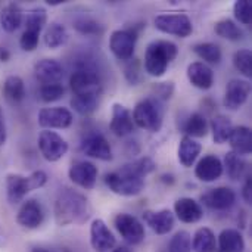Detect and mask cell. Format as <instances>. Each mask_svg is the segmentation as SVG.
<instances>
[{"mask_svg":"<svg viewBox=\"0 0 252 252\" xmlns=\"http://www.w3.org/2000/svg\"><path fill=\"white\" fill-rule=\"evenodd\" d=\"M233 65L235 68L247 78L252 75V53L250 49H239L233 55Z\"/></svg>","mask_w":252,"mask_h":252,"instance_id":"ab89813d","label":"cell"},{"mask_svg":"<svg viewBox=\"0 0 252 252\" xmlns=\"http://www.w3.org/2000/svg\"><path fill=\"white\" fill-rule=\"evenodd\" d=\"M34 75L41 84H56L63 78V66L56 59H41L34 65Z\"/></svg>","mask_w":252,"mask_h":252,"instance_id":"ac0fdd59","label":"cell"},{"mask_svg":"<svg viewBox=\"0 0 252 252\" xmlns=\"http://www.w3.org/2000/svg\"><path fill=\"white\" fill-rule=\"evenodd\" d=\"M152 92H154V96L157 100L162 102V100H168L173 93H174V83L173 81H168V83H157L154 87H152Z\"/></svg>","mask_w":252,"mask_h":252,"instance_id":"bcb514c9","label":"cell"},{"mask_svg":"<svg viewBox=\"0 0 252 252\" xmlns=\"http://www.w3.org/2000/svg\"><path fill=\"white\" fill-rule=\"evenodd\" d=\"M46 3L50 4V6H58V4H63L65 1L63 0H47Z\"/></svg>","mask_w":252,"mask_h":252,"instance_id":"f907efd6","label":"cell"},{"mask_svg":"<svg viewBox=\"0 0 252 252\" xmlns=\"http://www.w3.org/2000/svg\"><path fill=\"white\" fill-rule=\"evenodd\" d=\"M223 173H224L223 162L216 155H205L204 158H201L198 161V164L195 167L196 179H199L201 182H205V183L219 180L223 176Z\"/></svg>","mask_w":252,"mask_h":252,"instance_id":"ffe728a7","label":"cell"},{"mask_svg":"<svg viewBox=\"0 0 252 252\" xmlns=\"http://www.w3.org/2000/svg\"><path fill=\"white\" fill-rule=\"evenodd\" d=\"M69 87L74 93V96H83V94H93L100 96L102 94V80L97 72V69L90 63H80L75 71H72L69 77Z\"/></svg>","mask_w":252,"mask_h":252,"instance_id":"5b68a950","label":"cell"},{"mask_svg":"<svg viewBox=\"0 0 252 252\" xmlns=\"http://www.w3.org/2000/svg\"><path fill=\"white\" fill-rule=\"evenodd\" d=\"M65 93V87L61 84V83H56V84H41L37 94L38 97L46 102V103H50V102H56L59 100Z\"/></svg>","mask_w":252,"mask_h":252,"instance_id":"b9f144b4","label":"cell"},{"mask_svg":"<svg viewBox=\"0 0 252 252\" xmlns=\"http://www.w3.org/2000/svg\"><path fill=\"white\" fill-rule=\"evenodd\" d=\"M44 44L49 49H58L61 46H63L68 40V31L66 28L59 24V22H52L50 25H47L44 35H43Z\"/></svg>","mask_w":252,"mask_h":252,"instance_id":"836d02e7","label":"cell"},{"mask_svg":"<svg viewBox=\"0 0 252 252\" xmlns=\"http://www.w3.org/2000/svg\"><path fill=\"white\" fill-rule=\"evenodd\" d=\"M97 174H99L97 167L89 161H75L68 170L69 180L74 185H77L86 190H90L94 188V185L97 182Z\"/></svg>","mask_w":252,"mask_h":252,"instance_id":"5bb4252c","label":"cell"},{"mask_svg":"<svg viewBox=\"0 0 252 252\" xmlns=\"http://www.w3.org/2000/svg\"><path fill=\"white\" fill-rule=\"evenodd\" d=\"M201 202L213 211H227L236 202V193L227 186L210 189L201 196Z\"/></svg>","mask_w":252,"mask_h":252,"instance_id":"9a60e30c","label":"cell"},{"mask_svg":"<svg viewBox=\"0 0 252 252\" xmlns=\"http://www.w3.org/2000/svg\"><path fill=\"white\" fill-rule=\"evenodd\" d=\"M37 145H38V151H40L41 157L49 162H56V161L62 159L68 152L66 140L61 134H58L56 131H52V130L40 131Z\"/></svg>","mask_w":252,"mask_h":252,"instance_id":"ba28073f","label":"cell"},{"mask_svg":"<svg viewBox=\"0 0 252 252\" xmlns=\"http://www.w3.org/2000/svg\"><path fill=\"white\" fill-rule=\"evenodd\" d=\"M80 151L84 155H87L90 158L100 159V161L112 159V148H111L108 139L97 131H90L81 139Z\"/></svg>","mask_w":252,"mask_h":252,"instance_id":"8fae6325","label":"cell"},{"mask_svg":"<svg viewBox=\"0 0 252 252\" xmlns=\"http://www.w3.org/2000/svg\"><path fill=\"white\" fill-rule=\"evenodd\" d=\"M38 126L43 127L44 130H52V128H68L72 121V112L66 108L62 106H53V108H43L40 109L37 115Z\"/></svg>","mask_w":252,"mask_h":252,"instance_id":"7c38bea8","label":"cell"},{"mask_svg":"<svg viewBox=\"0 0 252 252\" xmlns=\"http://www.w3.org/2000/svg\"><path fill=\"white\" fill-rule=\"evenodd\" d=\"M201 151H202V146L199 142H196L192 137L185 136L180 140L179 149H177V157H179L180 164L186 168H190L196 162L198 157L201 155Z\"/></svg>","mask_w":252,"mask_h":252,"instance_id":"d4e9b609","label":"cell"},{"mask_svg":"<svg viewBox=\"0 0 252 252\" xmlns=\"http://www.w3.org/2000/svg\"><path fill=\"white\" fill-rule=\"evenodd\" d=\"M168 252H192V236L186 230L177 232L168 242Z\"/></svg>","mask_w":252,"mask_h":252,"instance_id":"60d3db41","label":"cell"},{"mask_svg":"<svg viewBox=\"0 0 252 252\" xmlns=\"http://www.w3.org/2000/svg\"><path fill=\"white\" fill-rule=\"evenodd\" d=\"M155 168H157V164L151 158L143 157V158H139L136 161H131V162L123 165L120 168V171L124 173V174H128V176H133V177L145 180V177L149 176L152 171H155Z\"/></svg>","mask_w":252,"mask_h":252,"instance_id":"1f68e13d","label":"cell"},{"mask_svg":"<svg viewBox=\"0 0 252 252\" xmlns=\"http://www.w3.org/2000/svg\"><path fill=\"white\" fill-rule=\"evenodd\" d=\"M74 28L83 35H100L105 30L103 25L97 19L87 16V15H83L74 19Z\"/></svg>","mask_w":252,"mask_h":252,"instance_id":"f35d334b","label":"cell"},{"mask_svg":"<svg viewBox=\"0 0 252 252\" xmlns=\"http://www.w3.org/2000/svg\"><path fill=\"white\" fill-rule=\"evenodd\" d=\"M143 220L149 229L157 235H168L174 227V214L170 210L159 211H145Z\"/></svg>","mask_w":252,"mask_h":252,"instance_id":"44dd1931","label":"cell"},{"mask_svg":"<svg viewBox=\"0 0 252 252\" xmlns=\"http://www.w3.org/2000/svg\"><path fill=\"white\" fill-rule=\"evenodd\" d=\"M250 93H251V84L247 80H239V78L230 80L226 87L223 103L227 109L236 111L245 105V102L250 97Z\"/></svg>","mask_w":252,"mask_h":252,"instance_id":"e0dca14e","label":"cell"},{"mask_svg":"<svg viewBox=\"0 0 252 252\" xmlns=\"http://www.w3.org/2000/svg\"><path fill=\"white\" fill-rule=\"evenodd\" d=\"M31 252H50L49 250H46V248H43V247H34Z\"/></svg>","mask_w":252,"mask_h":252,"instance_id":"db71d44e","label":"cell"},{"mask_svg":"<svg viewBox=\"0 0 252 252\" xmlns=\"http://www.w3.org/2000/svg\"><path fill=\"white\" fill-rule=\"evenodd\" d=\"M233 13H235V18L241 24L250 25L251 24V1L250 0H238L233 4Z\"/></svg>","mask_w":252,"mask_h":252,"instance_id":"ee69618b","label":"cell"},{"mask_svg":"<svg viewBox=\"0 0 252 252\" xmlns=\"http://www.w3.org/2000/svg\"><path fill=\"white\" fill-rule=\"evenodd\" d=\"M177 55L179 49L173 41L155 40L148 46L145 52L143 68L151 77H162Z\"/></svg>","mask_w":252,"mask_h":252,"instance_id":"7a4b0ae2","label":"cell"},{"mask_svg":"<svg viewBox=\"0 0 252 252\" xmlns=\"http://www.w3.org/2000/svg\"><path fill=\"white\" fill-rule=\"evenodd\" d=\"M242 196H244V201L247 204H251L252 202V179L251 176H247V180H245V185H244V189H242Z\"/></svg>","mask_w":252,"mask_h":252,"instance_id":"7dc6e473","label":"cell"},{"mask_svg":"<svg viewBox=\"0 0 252 252\" xmlns=\"http://www.w3.org/2000/svg\"><path fill=\"white\" fill-rule=\"evenodd\" d=\"M188 78L190 81V84L196 89L201 90H208L213 87L214 84V72L211 69L210 65L198 61V62H192L188 66Z\"/></svg>","mask_w":252,"mask_h":252,"instance_id":"603a6c76","label":"cell"},{"mask_svg":"<svg viewBox=\"0 0 252 252\" xmlns=\"http://www.w3.org/2000/svg\"><path fill=\"white\" fill-rule=\"evenodd\" d=\"M182 130L188 134V137H205L208 134V123L207 118L201 112H193L190 114L183 126Z\"/></svg>","mask_w":252,"mask_h":252,"instance_id":"f1b7e54d","label":"cell"},{"mask_svg":"<svg viewBox=\"0 0 252 252\" xmlns=\"http://www.w3.org/2000/svg\"><path fill=\"white\" fill-rule=\"evenodd\" d=\"M44 221V210L41 204L37 199H27L22 201L18 214H16V223L28 230L38 229Z\"/></svg>","mask_w":252,"mask_h":252,"instance_id":"4fadbf2b","label":"cell"},{"mask_svg":"<svg viewBox=\"0 0 252 252\" xmlns=\"http://www.w3.org/2000/svg\"><path fill=\"white\" fill-rule=\"evenodd\" d=\"M124 77L131 86H137L140 83V80H142V65H140L139 59L133 58V59L127 61V63L124 66Z\"/></svg>","mask_w":252,"mask_h":252,"instance_id":"7bdbcfd3","label":"cell"},{"mask_svg":"<svg viewBox=\"0 0 252 252\" xmlns=\"http://www.w3.org/2000/svg\"><path fill=\"white\" fill-rule=\"evenodd\" d=\"M157 30L180 38L189 37L193 31L190 18L186 13H161L154 19Z\"/></svg>","mask_w":252,"mask_h":252,"instance_id":"52a82bcc","label":"cell"},{"mask_svg":"<svg viewBox=\"0 0 252 252\" xmlns=\"http://www.w3.org/2000/svg\"><path fill=\"white\" fill-rule=\"evenodd\" d=\"M47 183V174L43 170L32 171L30 176H21L10 173L6 176V198L10 205L21 204L24 198Z\"/></svg>","mask_w":252,"mask_h":252,"instance_id":"3957f363","label":"cell"},{"mask_svg":"<svg viewBox=\"0 0 252 252\" xmlns=\"http://www.w3.org/2000/svg\"><path fill=\"white\" fill-rule=\"evenodd\" d=\"M217 244L221 252H244L245 250V239L236 229H224L219 235Z\"/></svg>","mask_w":252,"mask_h":252,"instance_id":"4316f807","label":"cell"},{"mask_svg":"<svg viewBox=\"0 0 252 252\" xmlns=\"http://www.w3.org/2000/svg\"><path fill=\"white\" fill-rule=\"evenodd\" d=\"M192 250L195 252H216L217 238L208 227H201L195 232L192 241Z\"/></svg>","mask_w":252,"mask_h":252,"instance_id":"4dcf8cb0","label":"cell"},{"mask_svg":"<svg viewBox=\"0 0 252 252\" xmlns=\"http://www.w3.org/2000/svg\"><path fill=\"white\" fill-rule=\"evenodd\" d=\"M10 59V52L6 47H0V62H7Z\"/></svg>","mask_w":252,"mask_h":252,"instance_id":"681fc988","label":"cell"},{"mask_svg":"<svg viewBox=\"0 0 252 252\" xmlns=\"http://www.w3.org/2000/svg\"><path fill=\"white\" fill-rule=\"evenodd\" d=\"M109 252H131L127 247H115L112 251H109Z\"/></svg>","mask_w":252,"mask_h":252,"instance_id":"816d5d0a","label":"cell"},{"mask_svg":"<svg viewBox=\"0 0 252 252\" xmlns=\"http://www.w3.org/2000/svg\"><path fill=\"white\" fill-rule=\"evenodd\" d=\"M162 180H164L165 183H170V185H173V183H174V179H173V176H168V174L162 176Z\"/></svg>","mask_w":252,"mask_h":252,"instance_id":"f5cc1de1","label":"cell"},{"mask_svg":"<svg viewBox=\"0 0 252 252\" xmlns=\"http://www.w3.org/2000/svg\"><path fill=\"white\" fill-rule=\"evenodd\" d=\"M230 146H232V152L241 155V157H247L250 155L252 151V131L250 127L247 126H238L233 127L232 134L229 137Z\"/></svg>","mask_w":252,"mask_h":252,"instance_id":"cb8c5ba5","label":"cell"},{"mask_svg":"<svg viewBox=\"0 0 252 252\" xmlns=\"http://www.w3.org/2000/svg\"><path fill=\"white\" fill-rule=\"evenodd\" d=\"M38 40H40V32L25 30L19 38V46L24 52H34L38 46Z\"/></svg>","mask_w":252,"mask_h":252,"instance_id":"f6af8a7d","label":"cell"},{"mask_svg":"<svg viewBox=\"0 0 252 252\" xmlns=\"http://www.w3.org/2000/svg\"><path fill=\"white\" fill-rule=\"evenodd\" d=\"M53 213H55V221L61 227L71 226V224L81 226L90 219L92 208L89 199L83 193L65 188L61 189V192L56 196Z\"/></svg>","mask_w":252,"mask_h":252,"instance_id":"6da1fadb","label":"cell"},{"mask_svg":"<svg viewBox=\"0 0 252 252\" xmlns=\"http://www.w3.org/2000/svg\"><path fill=\"white\" fill-rule=\"evenodd\" d=\"M114 226L121 238L130 245H139L145 241V226L131 214H118L114 219Z\"/></svg>","mask_w":252,"mask_h":252,"instance_id":"30bf717a","label":"cell"},{"mask_svg":"<svg viewBox=\"0 0 252 252\" xmlns=\"http://www.w3.org/2000/svg\"><path fill=\"white\" fill-rule=\"evenodd\" d=\"M193 52L204 61V63H211V65H217L220 63L221 61V49L219 44L216 43H210V41H205V43H198L193 46Z\"/></svg>","mask_w":252,"mask_h":252,"instance_id":"e575fe53","label":"cell"},{"mask_svg":"<svg viewBox=\"0 0 252 252\" xmlns=\"http://www.w3.org/2000/svg\"><path fill=\"white\" fill-rule=\"evenodd\" d=\"M223 168H226V173L230 180H241L248 170V162L245 161L244 157L230 151L224 157Z\"/></svg>","mask_w":252,"mask_h":252,"instance_id":"f546056e","label":"cell"},{"mask_svg":"<svg viewBox=\"0 0 252 252\" xmlns=\"http://www.w3.org/2000/svg\"><path fill=\"white\" fill-rule=\"evenodd\" d=\"M214 31L219 37L230 40V41H238L244 37V31L239 28V25H236V22H233L229 18L217 21L214 25Z\"/></svg>","mask_w":252,"mask_h":252,"instance_id":"8d00e7d4","label":"cell"},{"mask_svg":"<svg viewBox=\"0 0 252 252\" xmlns=\"http://www.w3.org/2000/svg\"><path fill=\"white\" fill-rule=\"evenodd\" d=\"M109 128L114 134L124 137L133 133L134 130V123L131 118V112L128 108H126L121 103H114L112 105V115H111V123Z\"/></svg>","mask_w":252,"mask_h":252,"instance_id":"d6986e66","label":"cell"},{"mask_svg":"<svg viewBox=\"0 0 252 252\" xmlns=\"http://www.w3.org/2000/svg\"><path fill=\"white\" fill-rule=\"evenodd\" d=\"M46 22H47L46 10L43 7H35V9L28 10L24 15V22L22 24L25 25V30L41 32V30L46 27Z\"/></svg>","mask_w":252,"mask_h":252,"instance_id":"74e56055","label":"cell"},{"mask_svg":"<svg viewBox=\"0 0 252 252\" xmlns=\"http://www.w3.org/2000/svg\"><path fill=\"white\" fill-rule=\"evenodd\" d=\"M90 245L96 252H109L117 247V239L102 219H96L90 226Z\"/></svg>","mask_w":252,"mask_h":252,"instance_id":"2e32d148","label":"cell"},{"mask_svg":"<svg viewBox=\"0 0 252 252\" xmlns=\"http://www.w3.org/2000/svg\"><path fill=\"white\" fill-rule=\"evenodd\" d=\"M131 118L137 127L151 133H158L164 123L162 105L155 97H145L134 106Z\"/></svg>","mask_w":252,"mask_h":252,"instance_id":"277c9868","label":"cell"},{"mask_svg":"<svg viewBox=\"0 0 252 252\" xmlns=\"http://www.w3.org/2000/svg\"><path fill=\"white\" fill-rule=\"evenodd\" d=\"M105 185L111 192L120 196H136L145 188V180L121 173L120 170L108 173L105 176Z\"/></svg>","mask_w":252,"mask_h":252,"instance_id":"9c48e42d","label":"cell"},{"mask_svg":"<svg viewBox=\"0 0 252 252\" xmlns=\"http://www.w3.org/2000/svg\"><path fill=\"white\" fill-rule=\"evenodd\" d=\"M233 130L232 120L226 115H217L211 121V131H213V140L217 145H223L229 140Z\"/></svg>","mask_w":252,"mask_h":252,"instance_id":"d6a6232c","label":"cell"},{"mask_svg":"<svg viewBox=\"0 0 252 252\" xmlns=\"http://www.w3.org/2000/svg\"><path fill=\"white\" fill-rule=\"evenodd\" d=\"M174 214L186 224H193L202 220L204 210L201 204L192 198H180L174 202Z\"/></svg>","mask_w":252,"mask_h":252,"instance_id":"7402d4cb","label":"cell"},{"mask_svg":"<svg viewBox=\"0 0 252 252\" xmlns=\"http://www.w3.org/2000/svg\"><path fill=\"white\" fill-rule=\"evenodd\" d=\"M137 38H139L137 27L115 30L111 32V37H109V49L118 61L127 62L133 59Z\"/></svg>","mask_w":252,"mask_h":252,"instance_id":"8992f818","label":"cell"},{"mask_svg":"<svg viewBox=\"0 0 252 252\" xmlns=\"http://www.w3.org/2000/svg\"><path fill=\"white\" fill-rule=\"evenodd\" d=\"M7 139V131H6V121H4V114L0 108V146L6 143Z\"/></svg>","mask_w":252,"mask_h":252,"instance_id":"c3c4849f","label":"cell"},{"mask_svg":"<svg viewBox=\"0 0 252 252\" xmlns=\"http://www.w3.org/2000/svg\"><path fill=\"white\" fill-rule=\"evenodd\" d=\"M3 96L10 103H21L25 97L24 80L18 75H9L3 83Z\"/></svg>","mask_w":252,"mask_h":252,"instance_id":"83f0119b","label":"cell"},{"mask_svg":"<svg viewBox=\"0 0 252 252\" xmlns=\"http://www.w3.org/2000/svg\"><path fill=\"white\" fill-rule=\"evenodd\" d=\"M24 22V12L16 3H9L0 10V27L6 32H15Z\"/></svg>","mask_w":252,"mask_h":252,"instance_id":"484cf974","label":"cell"},{"mask_svg":"<svg viewBox=\"0 0 252 252\" xmlns=\"http://www.w3.org/2000/svg\"><path fill=\"white\" fill-rule=\"evenodd\" d=\"M99 97L100 96H93V94H83V96H74L71 99V108L83 115V117H87V115H92L97 106H99Z\"/></svg>","mask_w":252,"mask_h":252,"instance_id":"d590c367","label":"cell"}]
</instances>
